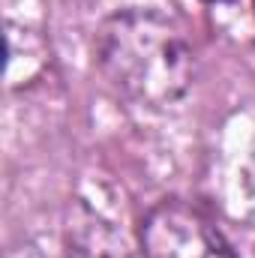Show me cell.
<instances>
[{"mask_svg":"<svg viewBox=\"0 0 255 258\" xmlns=\"http://www.w3.org/2000/svg\"><path fill=\"white\" fill-rule=\"evenodd\" d=\"M99 66L141 105H171L192 84V51L180 30L153 12L114 15L99 33Z\"/></svg>","mask_w":255,"mask_h":258,"instance_id":"obj_1","label":"cell"},{"mask_svg":"<svg viewBox=\"0 0 255 258\" xmlns=\"http://www.w3.org/2000/svg\"><path fill=\"white\" fill-rule=\"evenodd\" d=\"M144 258H234L213 222L189 204L165 201L141 228Z\"/></svg>","mask_w":255,"mask_h":258,"instance_id":"obj_2","label":"cell"},{"mask_svg":"<svg viewBox=\"0 0 255 258\" xmlns=\"http://www.w3.org/2000/svg\"><path fill=\"white\" fill-rule=\"evenodd\" d=\"M66 255L69 258H132L120 231L102 219L96 210L75 204L66 225Z\"/></svg>","mask_w":255,"mask_h":258,"instance_id":"obj_3","label":"cell"}]
</instances>
